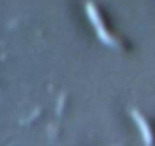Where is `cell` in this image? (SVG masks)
I'll list each match as a JSON object with an SVG mask.
<instances>
[{
	"label": "cell",
	"instance_id": "cell-1",
	"mask_svg": "<svg viewBox=\"0 0 155 146\" xmlns=\"http://www.w3.org/2000/svg\"><path fill=\"white\" fill-rule=\"evenodd\" d=\"M85 9H87V15H89V19H91V24H94V28H96L98 36H100L106 45L117 47V45H119V38H117V36H113V34L106 30V26H104V21H102V17H100V13H98L96 5L91 2V0H87V2H85Z\"/></svg>",
	"mask_w": 155,
	"mask_h": 146
},
{
	"label": "cell",
	"instance_id": "cell-2",
	"mask_svg": "<svg viewBox=\"0 0 155 146\" xmlns=\"http://www.w3.org/2000/svg\"><path fill=\"white\" fill-rule=\"evenodd\" d=\"M130 112H132V119H134V121L138 123V127H140V133H142V140H144V144H147V146H151V144H153V133H151V127H149V123L144 121V116H142V114H140L136 108H132Z\"/></svg>",
	"mask_w": 155,
	"mask_h": 146
}]
</instances>
